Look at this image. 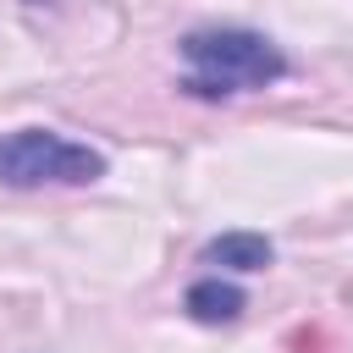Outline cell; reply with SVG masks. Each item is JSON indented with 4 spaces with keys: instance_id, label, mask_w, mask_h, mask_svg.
<instances>
[{
    "instance_id": "obj_1",
    "label": "cell",
    "mask_w": 353,
    "mask_h": 353,
    "mask_svg": "<svg viewBox=\"0 0 353 353\" xmlns=\"http://www.w3.org/2000/svg\"><path fill=\"white\" fill-rule=\"evenodd\" d=\"M182 55V94L193 99H232V94H254L281 83L292 66L281 55L276 39L254 33V28H193L176 44Z\"/></svg>"
},
{
    "instance_id": "obj_2",
    "label": "cell",
    "mask_w": 353,
    "mask_h": 353,
    "mask_svg": "<svg viewBox=\"0 0 353 353\" xmlns=\"http://www.w3.org/2000/svg\"><path fill=\"white\" fill-rule=\"evenodd\" d=\"M99 176L105 154L55 127L0 132V188H88Z\"/></svg>"
},
{
    "instance_id": "obj_3",
    "label": "cell",
    "mask_w": 353,
    "mask_h": 353,
    "mask_svg": "<svg viewBox=\"0 0 353 353\" xmlns=\"http://www.w3.org/2000/svg\"><path fill=\"white\" fill-rule=\"evenodd\" d=\"M182 309L199 320V325H232L243 309H248V292L237 281H221V270L199 276L188 292H182Z\"/></svg>"
},
{
    "instance_id": "obj_4",
    "label": "cell",
    "mask_w": 353,
    "mask_h": 353,
    "mask_svg": "<svg viewBox=\"0 0 353 353\" xmlns=\"http://www.w3.org/2000/svg\"><path fill=\"white\" fill-rule=\"evenodd\" d=\"M276 259V248H270V237L265 232H221L215 243H204V254H199V265H210V270H265Z\"/></svg>"
},
{
    "instance_id": "obj_5",
    "label": "cell",
    "mask_w": 353,
    "mask_h": 353,
    "mask_svg": "<svg viewBox=\"0 0 353 353\" xmlns=\"http://www.w3.org/2000/svg\"><path fill=\"white\" fill-rule=\"evenodd\" d=\"M28 6H44V0H28Z\"/></svg>"
}]
</instances>
